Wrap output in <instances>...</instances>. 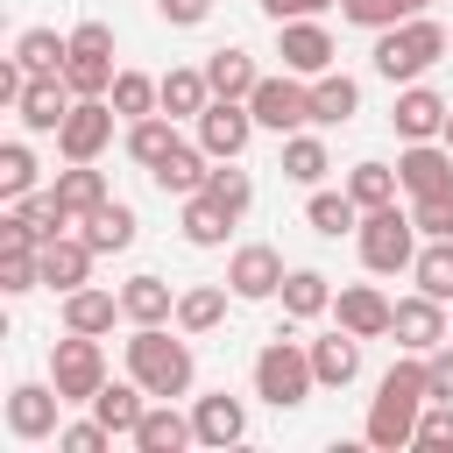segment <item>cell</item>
Segmentation results:
<instances>
[{
	"label": "cell",
	"mask_w": 453,
	"mask_h": 453,
	"mask_svg": "<svg viewBox=\"0 0 453 453\" xmlns=\"http://www.w3.org/2000/svg\"><path fill=\"white\" fill-rule=\"evenodd\" d=\"M248 113H255V127H269V134H297V127H311V78H297V71H262L255 78V92H248Z\"/></svg>",
	"instance_id": "cell-6"
},
{
	"label": "cell",
	"mask_w": 453,
	"mask_h": 453,
	"mask_svg": "<svg viewBox=\"0 0 453 453\" xmlns=\"http://www.w3.org/2000/svg\"><path fill=\"white\" fill-rule=\"evenodd\" d=\"M205 106H212L205 64H170V71H163V113H170V120H198Z\"/></svg>",
	"instance_id": "cell-27"
},
{
	"label": "cell",
	"mask_w": 453,
	"mask_h": 453,
	"mask_svg": "<svg viewBox=\"0 0 453 453\" xmlns=\"http://www.w3.org/2000/svg\"><path fill=\"white\" fill-rule=\"evenodd\" d=\"M411 276H418V290H425V297L453 304V241H418V262H411Z\"/></svg>",
	"instance_id": "cell-41"
},
{
	"label": "cell",
	"mask_w": 453,
	"mask_h": 453,
	"mask_svg": "<svg viewBox=\"0 0 453 453\" xmlns=\"http://www.w3.org/2000/svg\"><path fill=\"white\" fill-rule=\"evenodd\" d=\"M425 375H432V396H453V340H439L425 354Z\"/></svg>",
	"instance_id": "cell-50"
},
{
	"label": "cell",
	"mask_w": 453,
	"mask_h": 453,
	"mask_svg": "<svg viewBox=\"0 0 453 453\" xmlns=\"http://www.w3.org/2000/svg\"><path fill=\"white\" fill-rule=\"evenodd\" d=\"M177 142H184V134H177V120H170V113H142V120H127V156H134L142 170H156Z\"/></svg>",
	"instance_id": "cell-39"
},
{
	"label": "cell",
	"mask_w": 453,
	"mask_h": 453,
	"mask_svg": "<svg viewBox=\"0 0 453 453\" xmlns=\"http://www.w3.org/2000/svg\"><path fill=\"white\" fill-rule=\"evenodd\" d=\"M149 177H156V191H163V198H191V191H205V177H212V156H205L198 142H177V149H170V156H163Z\"/></svg>",
	"instance_id": "cell-22"
},
{
	"label": "cell",
	"mask_w": 453,
	"mask_h": 453,
	"mask_svg": "<svg viewBox=\"0 0 453 453\" xmlns=\"http://www.w3.org/2000/svg\"><path fill=\"white\" fill-rule=\"evenodd\" d=\"M354 241H361V262H368L375 276H396V269L418 262V241H425V234H418L411 205H375V212H361Z\"/></svg>",
	"instance_id": "cell-5"
},
{
	"label": "cell",
	"mask_w": 453,
	"mask_h": 453,
	"mask_svg": "<svg viewBox=\"0 0 453 453\" xmlns=\"http://www.w3.org/2000/svg\"><path fill=\"white\" fill-rule=\"evenodd\" d=\"M396 177H403V198L453 191V149H446V142H403V156H396Z\"/></svg>",
	"instance_id": "cell-20"
},
{
	"label": "cell",
	"mask_w": 453,
	"mask_h": 453,
	"mask_svg": "<svg viewBox=\"0 0 453 453\" xmlns=\"http://www.w3.org/2000/svg\"><path fill=\"white\" fill-rule=\"evenodd\" d=\"M276 297H283V319H290V326L326 319V311H333V276H326V269H290Z\"/></svg>",
	"instance_id": "cell-29"
},
{
	"label": "cell",
	"mask_w": 453,
	"mask_h": 453,
	"mask_svg": "<svg viewBox=\"0 0 453 453\" xmlns=\"http://www.w3.org/2000/svg\"><path fill=\"white\" fill-rule=\"evenodd\" d=\"M57 411H64L57 382H14V389H7V432H14L21 446L57 439V432H64V425H57Z\"/></svg>",
	"instance_id": "cell-13"
},
{
	"label": "cell",
	"mask_w": 453,
	"mask_h": 453,
	"mask_svg": "<svg viewBox=\"0 0 453 453\" xmlns=\"http://www.w3.org/2000/svg\"><path fill=\"white\" fill-rule=\"evenodd\" d=\"M304 226H311V234H326V241H340V234H354V226H361V205L347 198V184H340V191H326V184H319V191L304 198Z\"/></svg>",
	"instance_id": "cell-34"
},
{
	"label": "cell",
	"mask_w": 453,
	"mask_h": 453,
	"mask_svg": "<svg viewBox=\"0 0 453 453\" xmlns=\"http://www.w3.org/2000/svg\"><path fill=\"white\" fill-rule=\"evenodd\" d=\"M446 50H453V28H446V21H432V14H411V21L382 28L368 57H375V78H389V85H418Z\"/></svg>",
	"instance_id": "cell-2"
},
{
	"label": "cell",
	"mask_w": 453,
	"mask_h": 453,
	"mask_svg": "<svg viewBox=\"0 0 453 453\" xmlns=\"http://www.w3.org/2000/svg\"><path fill=\"white\" fill-rule=\"evenodd\" d=\"M432 0H340V14L354 21V28H368V35H382V28H396V21H411V14H425Z\"/></svg>",
	"instance_id": "cell-42"
},
{
	"label": "cell",
	"mask_w": 453,
	"mask_h": 453,
	"mask_svg": "<svg viewBox=\"0 0 453 453\" xmlns=\"http://www.w3.org/2000/svg\"><path fill=\"white\" fill-rule=\"evenodd\" d=\"M50 191L64 198V212H71V219H85V212H99V205L113 198V191H106V170H99V163H64Z\"/></svg>",
	"instance_id": "cell-30"
},
{
	"label": "cell",
	"mask_w": 453,
	"mask_h": 453,
	"mask_svg": "<svg viewBox=\"0 0 453 453\" xmlns=\"http://www.w3.org/2000/svg\"><path fill=\"white\" fill-rule=\"evenodd\" d=\"M411 446H425V453H453V396H432L425 411H418V439Z\"/></svg>",
	"instance_id": "cell-46"
},
{
	"label": "cell",
	"mask_w": 453,
	"mask_h": 453,
	"mask_svg": "<svg viewBox=\"0 0 453 453\" xmlns=\"http://www.w3.org/2000/svg\"><path fill=\"white\" fill-rule=\"evenodd\" d=\"M50 382H57L64 403H92L99 382H106V347H99L92 333H64V340L50 347Z\"/></svg>",
	"instance_id": "cell-8"
},
{
	"label": "cell",
	"mask_w": 453,
	"mask_h": 453,
	"mask_svg": "<svg viewBox=\"0 0 453 453\" xmlns=\"http://www.w3.org/2000/svg\"><path fill=\"white\" fill-rule=\"evenodd\" d=\"M57 446H64V453H106V446H113V432H106L99 418H78V425H64V432H57Z\"/></svg>",
	"instance_id": "cell-48"
},
{
	"label": "cell",
	"mask_w": 453,
	"mask_h": 453,
	"mask_svg": "<svg viewBox=\"0 0 453 453\" xmlns=\"http://www.w3.org/2000/svg\"><path fill=\"white\" fill-rule=\"evenodd\" d=\"M205 191H212V198H219V205H226L234 219H241V212L255 205V177L241 170V156H234V163H212V177H205Z\"/></svg>",
	"instance_id": "cell-44"
},
{
	"label": "cell",
	"mask_w": 453,
	"mask_h": 453,
	"mask_svg": "<svg viewBox=\"0 0 453 453\" xmlns=\"http://www.w3.org/2000/svg\"><path fill=\"white\" fill-rule=\"evenodd\" d=\"M333 0H262V14L269 21H297V14H326Z\"/></svg>",
	"instance_id": "cell-51"
},
{
	"label": "cell",
	"mask_w": 453,
	"mask_h": 453,
	"mask_svg": "<svg viewBox=\"0 0 453 453\" xmlns=\"http://www.w3.org/2000/svg\"><path fill=\"white\" fill-rule=\"evenodd\" d=\"M439 142H446V149H453V113H446V134H439Z\"/></svg>",
	"instance_id": "cell-52"
},
{
	"label": "cell",
	"mask_w": 453,
	"mask_h": 453,
	"mask_svg": "<svg viewBox=\"0 0 453 453\" xmlns=\"http://www.w3.org/2000/svg\"><path fill=\"white\" fill-rule=\"evenodd\" d=\"M347 198H354L361 212H375V205H396V198H403V177H396V163H375V156H368V163H354V170H347Z\"/></svg>",
	"instance_id": "cell-33"
},
{
	"label": "cell",
	"mask_w": 453,
	"mask_h": 453,
	"mask_svg": "<svg viewBox=\"0 0 453 453\" xmlns=\"http://www.w3.org/2000/svg\"><path fill=\"white\" fill-rule=\"evenodd\" d=\"M276 57H283V71H297V78H319V71H333V35H326V21L319 14H297V21H276Z\"/></svg>",
	"instance_id": "cell-11"
},
{
	"label": "cell",
	"mask_w": 453,
	"mask_h": 453,
	"mask_svg": "<svg viewBox=\"0 0 453 453\" xmlns=\"http://www.w3.org/2000/svg\"><path fill=\"white\" fill-rule=\"evenodd\" d=\"M361 113V85L347 71H319L311 78V127H347Z\"/></svg>",
	"instance_id": "cell-28"
},
{
	"label": "cell",
	"mask_w": 453,
	"mask_h": 453,
	"mask_svg": "<svg viewBox=\"0 0 453 453\" xmlns=\"http://www.w3.org/2000/svg\"><path fill=\"white\" fill-rule=\"evenodd\" d=\"M92 262H99V248H92L85 234H57V241H42V283H50L57 297H71L78 283H92Z\"/></svg>",
	"instance_id": "cell-21"
},
{
	"label": "cell",
	"mask_w": 453,
	"mask_h": 453,
	"mask_svg": "<svg viewBox=\"0 0 453 453\" xmlns=\"http://www.w3.org/2000/svg\"><path fill=\"white\" fill-rule=\"evenodd\" d=\"M425 403H432L425 354H403V361H389V375H382V382H375V396H368L361 439H368V446H382V453L411 446V439H418V411H425Z\"/></svg>",
	"instance_id": "cell-1"
},
{
	"label": "cell",
	"mask_w": 453,
	"mask_h": 453,
	"mask_svg": "<svg viewBox=\"0 0 453 453\" xmlns=\"http://www.w3.org/2000/svg\"><path fill=\"white\" fill-rule=\"evenodd\" d=\"M191 425H198V446H241L248 439V403L241 396H226V389H205V396H191Z\"/></svg>",
	"instance_id": "cell-19"
},
{
	"label": "cell",
	"mask_w": 453,
	"mask_h": 453,
	"mask_svg": "<svg viewBox=\"0 0 453 453\" xmlns=\"http://www.w3.org/2000/svg\"><path fill=\"white\" fill-rule=\"evenodd\" d=\"M191 134H198V149H205L212 163H234V156L255 142V113H248V99H212V106L191 120Z\"/></svg>",
	"instance_id": "cell-10"
},
{
	"label": "cell",
	"mask_w": 453,
	"mask_h": 453,
	"mask_svg": "<svg viewBox=\"0 0 453 453\" xmlns=\"http://www.w3.org/2000/svg\"><path fill=\"white\" fill-rule=\"evenodd\" d=\"M64 78H71V92L78 99H106L113 92V28L106 21H78L71 28V57H64Z\"/></svg>",
	"instance_id": "cell-7"
},
{
	"label": "cell",
	"mask_w": 453,
	"mask_h": 453,
	"mask_svg": "<svg viewBox=\"0 0 453 453\" xmlns=\"http://www.w3.org/2000/svg\"><path fill=\"white\" fill-rule=\"evenodd\" d=\"M446 113H453V99H446V92H432V85L418 78V85H403V92H396L389 127H396V142H439V134H446Z\"/></svg>",
	"instance_id": "cell-14"
},
{
	"label": "cell",
	"mask_w": 453,
	"mask_h": 453,
	"mask_svg": "<svg viewBox=\"0 0 453 453\" xmlns=\"http://www.w3.org/2000/svg\"><path fill=\"white\" fill-rule=\"evenodd\" d=\"M205 78H212V99H248L262 71H255V57H248V50H234V42H226V50H212V57H205Z\"/></svg>",
	"instance_id": "cell-38"
},
{
	"label": "cell",
	"mask_w": 453,
	"mask_h": 453,
	"mask_svg": "<svg viewBox=\"0 0 453 453\" xmlns=\"http://www.w3.org/2000/svg\"><path fill=\"white\" fill-rule=\"evenodd\" d=\"M311 347V375H319V389H347L354 375H361V340L340 326V333H326V340H304Z\"/></svg>",
	"instance_id": "cell-25"
},
{
	"label": "cell",
	"mask_w": 453,
	"mask_h": 453,
	"mask_svg": "<svg viewBox=\"0 0 453 453\" xmlns=\"http://www.w3.org/2000/svg\"><path fill=\"white\" fill-rule=\"evenodd\" d=\"M333 319H340L354 340H382L389 319H396V304H389L375 283H340V290H333Z\"/></svg>",
	"instance_id": "cell-18"
},
{
	"label": "cell",
	"mask_w": 453,
	"mask_h": 453,
	"mask_svg": "<svg viewBox=\"0 0 453 453\" xmlns=\"http://www.w3.org/2000/svg\"><path fill=\"white\" fill-rule=\"evenodd\" d=\"M71 106H78V92H71V78L57 71V78H28V85H21V99H14V120H21L28 134H57Z\"/></svg>",
	"instance_id": "cell-16"
},
{
	"label": "cell",
	"mask_w": 453,
	"mask_h": 453,
	"mask_svg": "<svg viewBox=\"0 0 453 453\" xmlns=\"http://www.w3.org/2000/svg\"><path fill=\"white\" fill-rule=\"evenodd\" d=\"M106 99H113V113H120V120H142V113H163V78H149V71H120Z\"/></svg>",
	"instance_id": "cell-40"
},
{
	"label": "cell",
	"mask_w": 453,
	"mask_h": 453,
	"mask_svg": "<svg viewBox=\"0 0 453 453\" xmlns=\"http://www.w3.org/2000/svg\"><path fill=\"white\" fill-rule=\"evenodd\" d=\"M113 319H127L120 311V290H99V283H78L71 297H64V333H113Z\"/></svg>",
	"instance_id": "cell-24"
},
{
	"label": "cell",
	"mask_w": 453,
	"mask_h": 453,
	"mask_svg": "<svg viewBox=\"0 0 453 453\" xmlns=\"http://www.w3.org/2000/svg\"><path fill=\"white\" fill-rule=\"evenodd\" d=\"M226 234H234V212H226L212 191H191V198H184V241H191V248H226Z\"/></svg>",
	"instance_id": "cell-35"
},
{
	"label": "cell",
	"mask_w": 453,
	"mask_h": 453,
	"mask_svg": "<svg viewBox=\"0 0 453 453\" xmlns=\"http://www.w3.org/2000/svg\"><path fill=\"white\" fill-rule=\"evenodd\" d=\"M78 234H85L99 255H127V248H134V234H142V219H134V205H127V198H106L99 212H85V219H78Z\"/></svg>",
	"instance_id": "cell-23"
},
{
	"label": "cell",
	"mask_w": 453,
	"mask_h": 453,
	"mask_svg": "<svg viewBox=\"0 0 453 453\" xmlns=\"http://www.w3.org/2000/svg\"><path fill=\"white\" fill-rule=\"evenodd\" d=\"M127 446H134V453H184V446H198V425H191V411H177L170 396H149V411H142V425H134Z\"/></svg>",
	"instance_id": "cell-17"
},
{
	"label": "cell",
	"mask_w": 453,
	"mask_h": 453,
	"mask_svg": "<svg viewBox=\"0 0 453 453\" xmlns=\"http://www.w3.org/2000/svg\"><path fill=\"white\" fill-rule=\"evenodd\" d=\"M283 255L269 248V241H241L234 248V262H226V290L241 297V304H262V297H276L283 290Z\"/></svg>",
	"instance_id": "cell-12"
},
{
	"label": "cell",
	"mask_w": 453,
	"mask_h": 453,
	"mask_svg": "<svg viewBox=\"0 0 453 453\" xmlns=\"http://www.w3.org/2000/svg\"><path fill=\"white\" fill-rule=\"evenodd\" d=\"M120 311H127V326H170L177 319V297H170L163 276H127L120 283Z\"/></svg>",
	"instance_id": "cell-31"
},
{
	"label": "cell",
	"mask_w": 453,
	"mask_h": 453,
	"mask_svg": "<svg viewBox=\"0 0 453 453\" xmlns=\"http://www.w3.org/2000/svg\"><path fill=\"white\" fill-rule=\"evenodd\" d=\"M156 14H163L170 28H198V21L212 14V0H156Z\"/></svg>",
	"instance_id": "cell-49"
},
{
	"label": "cell",
	"mask_w": 453,
	"mask_h": 453,
	"mask_svg": "<svg viewBox=\"0 0 453 453\" xmlns=\"http://www.w3.org/2000/svg\"><path fill=\"white\" fill-rule=\"evenodd\" d=\"M35 177H42V170H35V149H28V142H0V198H7V205L28 198Z\"/></svg>",
	"instance_id": "cell-43"
},
{
	"label": "cell",
	"mask_w": 453,
	"mask_h": 453,
	"mask_svg": "<svg viewBox=\"0 0 453 453\" xmlns=\"http://www.w3.org/2000/svg\"><path fill=\"white\" fill-rule=\"evenodd\" d=\"M142 411H149V389H142L134 375H127V382H99V396H92V418H99L113 439H134Z\"/></svg>",
	"instance_id": "cell-26"
},
{
	"label": "cell",
	"mask_w": 453,
	"mask_h": 453,
	"mask_svg": "<svg viewBox=\"0 0 453 453\" xmlns=\"http://www.w3.org/2000/svg\"><path fill=\"white\" fill-rule=\"evenodd\" d=\"M276 170L290 177V184H304V191H319L326 184V170H333V156H326V142L319 134H283V156H276Z\"/></svg>",
	"instance_id": "cell-32"
},
{
	"label": "cell",
	"mask_w": 453,
	"mask_h": 453,
	"mask_svg": "<svg viewBox=\"0 0 453 453\" xmlns=\"http://www.w3.org/2000/svg\"><path fill=\"white\" fill-rule=\"evenodd\" d=\"M411 219L425 241H453V191H432V198H411Z\"/></svg>",
	"instance_id": "cell-47"
},
{
	"label": "cell",
	"mask_w": 453,
	"mask_h": 453,
	"mask_svg": "<svg viewBox=\"0 0 453 453\" xmlns=\"http://www.w3.org/2000/svg\"><path fill=\"white\" fill-rule=\"evenodd\" d=\"M389 333H396V347L403 354H432L439 340H453V319H446V304L439 297H396V319H389Z\"/></svg>",
	"instance_id": "cell-15"
},
{
	"label": "cell",
	"mask_w": 453,
	"mask_h": 453,
	"mask_svg": "<svg viewBox=\"0 0 453 453\" xmlns=\"http://www.w3.org/2000/svg\"><path fill=\"white\" fill-rule=\"evenodd\" d=\"M14 57H21L28 78H57L64 57H71V35H57V28H21V35H14Z\"/></svg>",
	"instance_id": "cell-37"
},
{
	"label": "cell",
	"mask_w": 453,
	"mask_h": 453,
	"mask_svg": "<svg viewBox=\"0 0 453 453\" xmlns=\"http://www.w3.org/2000/svg\"><path fill=\"white\" fill-rule=\"evenodd\" d=\"M120 354H127V375L149 396H191V382H198L191 340H170V326H134Z\"/></svg>",
	"instance_id": "cell-3"
},
{
	"label": "cell",
	"mask_w": 453,
	"mask_h": 453,
	"mask_svg": "<svg viewBox=\"0 0 453 453\" xmlns=\"http://www.w3.org/2000/svg\"><path fill=\"white\" fill-rule=\"evenodd\" d=\"M113 99H78L71 113H64V127H57V156L64 163H99L106 156V142H113Z\"/></svg>",
	"instance_id": "cell-9"
},
{
	"label": "cell",
	"mask_w": 453,
	"mask_h": 453,
	"mask_svg": "<svg viewBox=\"0 0 453 453\" xmlns=\"http://www.w3.org/2000/svg\"><path fill=\"white\" fill-rule=\"evenodd\" d=\"M35 283H42V248H0V290L28 297Z\"/></svg>",
	"instance_id": "cell-45"
},
{
	"label": "cell",
	"mask_w": 453,
	"mask_h": 453,
	"mask_svg": "<svg viewBox=\"0 0 453 453\" xmlns=\"http://www.w3.org/2000/svg\"><path fill=\"white\" fill-rule=\"evenodd\" d=\"M212 326H226V283H191V290H177V333H212Z\"/></svg>",
	"instance_id": "cell-36"
},
{
	"label": "cell",
	"mask_w": 453,
	"mask_h": 453,
	"mask_svg": "<svg viewBox=\"0 0 453 453\" xmlns=\"http://www.w3.org/2000/svg\"><path fill=\"white\" fill-rule=\"evenodd\" d=\"M311 389H319V375H311V347L290 340V319H283L276 340L255 354V396H262L269 411H297V403H311Z\"/></svg>",
	"instance_id": "cell-4"
}]
</instances>
